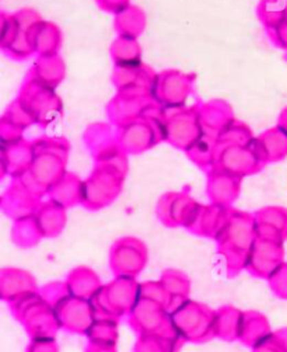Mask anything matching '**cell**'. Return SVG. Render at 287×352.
Masks as SVG:
<instances>
[{
	"mask_svg": "<svg viewBox=\"0 0 287 352\" xmlns=\"http://www.w3.org/2000/svg\"><path fill=\"white\" fill-rule=\"evenodd\" d=\"M40 20L43 16L30 8L14 13H0V50L9 59L23 62L35 55L31 44V28Z\"/></svg>",
	"mask_w": 287,
	"mask_h": 352,
	"instance_id": "cell-3",
	"label": "cell"
},
{
	"mask_svg": "<svg viewBox=\"0 0 287 352\" xmlns=\"http://www.w3.org/2000/svg\"><path fill=\"white\" fill-rule=\"evenodd\" d=\"M254 148L265 166L287 157V133L277 125L255 136Z\"/></svg>",
	"mask_w": 287,
	"mask_h": 352,
	"instance_id": "cell-28",
	"label": "cell"
},
{
	"mask_svg": "<svg viewBox=\"0 0 287 352\" xmlns=\"http://www.w3.org/2000/svg\"><path fill=\"white\" fill-rule=\"evenodd\" d=\"M271 334H272V327L264 313L257 310L244 311L240 337H238V341L242 345L254 348Z\"/></svg>",
	"mask_w": 287,
	"mask_h": 352,
	"instance_id": "cell-34",
	"label": "cell"
},
{
	"mask_svg": "<svg viewBox=\"0 0 287 352\" xmlns=\"http://www.w3.org/2000/svg\"><path fill=\"white\" fill-rule=\"evenodd\" d=\"M268 285L276 298H279L282 300H287V263H283L269 276Z\"/></svg>",
	"mask_w": 287,
	"mask_h": 352,
	"instance_id": "cell-48",
	"label": "cell"
},
{
	"mask_svg": "<svg viewBox=\"0 0 287 352\" xmlns=\"http://www.w3.org/2000/svg\"><path fill=\"white\" fill-rule=\"evenodd\" d=\"M32 292H40V287L30 271L17 267H5L0 270V299L10 303Z\"/></svg>",
	"mask_w": 287,
	"mask_h": 352,
	"instance_id": "cell-25",
	"label": "cell"
},
{
	"mask_svg": "<svg viewBox=\"0 0 287 352\" xmlns=\"http://www.w3.org/2000/svg\"><path fill=\"white\" fill-rule=\"evenodd\" d=\"M10 239L16 248L27 250V249L35 248V245H38L40 241L44 239V236L40 230L37 221H35L32 215V217L21 218L13 222V226L10 230Z\"/></svg>",
	"mask_w": 287,
	"mask_h": 352,
	"instance_id": "cell-39",
	"label": "cell"
},
{
	"mask_svg": "<svg viewBox=\"0 0 287 352\" xmlns=\"http://www.w3.org/2000/svg\"><path fill=\"white\" fill-rule=\"evenodd\" d=\"M160 283L164 285L171 299L168 307L170 314L190 299L191 279L184 271L176 268H167L160 275Z\"/></svg>",
	"mask_w": 287,
	"mask_h": 352,
	"instance_id": "cell-35",
	"label": "cell"
},
{
	"mask_svg": "<svg viewBox=\"0 0 287 352\" xmlns=\"http://www.w3.org/2000/svg\"><path fill=\"white\" fill-rule=\"evenodd\" d=\"M148 263V245L135 236L119 237L110 248L108 264L114 276L137 278L146 268Z\"/></svg>",
	"mask_w": 287,
	"mask_h": 352,
	"instance_id": "cell-10",
	"label": "cell"
},
{
	"mask_svg": "<svg viewBox=\"0 0 287 352\" xmlns=\"http://www.w3.org/2000/svg\"><path fill=\"white\" fill-rule=\"evenodd\" d=\"M258 237L283 243L287 240V208L269 205L254 212Z\"/></svg>",
	"mask_w": 287,
	"mask_h": 352,
	"instance_id": "cell-27",
	"label": "cell"
},
{
	"mask_svg": "<svg viewBox=\"0 0 287 352\" xmlns=\"http://www.w3.org/2000/svg\"><path fill=\"white\" fill-rule=\"evenodd\" d=\"M65 283L71 295L86 300H91L104 287L98 274L86 265L71 268L66 275Z\"/></svg>",
	"mask_w": 287,
	"mask_h": 352,
	"instance_id": "cell-32",
	"label": "cell"
},
{
	"mask_svg": "<svg viewBox=\"0 0 287 352\" xmlns=\"http://www.w3.org/2000/svg\"><path fill=\"white\" fill-rule=\"evenodd\" d=\"M40 294L43 295V298L45 299V302L54 309L62 299H65L67 295H71L66 283H49L47 285H44L43 288H40Z\"/></svg>",
	"mask_w": 287,
	"mask_h": 352,
	"instance_id": "cell-49",
	"label": "cell"
},
{
	"mask_svg": "<svg viewBox=\"0 0 287 352\" xmlns=\"http://www.w3.org/2000/svg\"><path fill=\"white\" fill-rule=\"evenodd\" d=\"M128 324L136 336H164L181 338L176 333L170 311L149 299L140 298L132 311L128 314Z\"/></svg>",
	"mask_w": 287,
	"mask_h": 352,
	"instance_id": "cell-9",
	"label": "cell"
},
{
	"mask_svg": "<svg viewBox=\"0 0 287 352\" xmlns=\"http://www.w3.org/2000/svg\"><path fill=\"white\" fill-rule=\"evenodd\" d=\"M277 126L287 133V107H284L282 110V113L279 114V117H277Z\"/></svg>",
	"mask_w": 287,
	"mask_h": 352,
	"instance_id": "cell-54",
	"label": "cell"
},
{
	"mask_svg": "<svg viewBox=\"0 0 287 352\" xmlns=\"http://www.w3.org/2000/svg\"><path fill=\"white\" fill-rule=\"evenodd\" d=\"M84 352H118L117 345L111 344H100V342H89L84 348Z\"/></svg>",
	"mask_w": 287,
	"mask_h": 352,
	"instance_id": "cell-53",
	"label": "cell"
},
{
	"mask_svg": "<svg viewBox=\"0 0 287 352\" xmlns=\"http://www.w3.org/2000/svg\"><path fill=\"white\" fill-rule=\"evenodd\" d=\"M258 239L254 214L230 208L229 219L216 241L218 254L225 260L229 278L238 276L249 260L251 250Z\"/></svg>",
	"mask_w": 287,
	"mask_h": 352,
	"instance_id": "cell-1",
	"label": "cell"
},
{
	"mask_svg": "<svg viewBox=\"0 0 287 352\" xmlns=\"http://www.w3.org/2000/svg\"><path fill=\"white\" fill-rule=\"evenodd\" d=\"M43 296V295H41ZM30 340H45L56 338L60 330V323L55 310L43 298L32 305L19 320Z\"/></svg>",
	"mask_w": 287,
	"mask_h": 352,
	"instance_id": "cell-20",
	"label": "cell"
},
{
	"mask_svg": "<svg viewBox=\"0 0 287 352\" xmlns=\"http://www.w3.org/2000/svg\"><path fill=\"white\" fill-rule=\"evenodd\" d=\"M25 76L56 90L66 78V63L59 54L37 56Z\"/></svg>",
	"mask_w": 287,
	"mask_h": 352,
	"instance_id": "cell-30",
	"label": "cell"
},
{
	"mask_svg": "<svg viewBox=\"0 0 287 352\" xmlns=\"http://www.w3.org/2000/svg\"><path fill=\"white\" fill-rule=\"evenodd\" d=\"M60 329L69 334L86 336L93 323L97 319V314L91 300L80 299L73 295H67L54 307Z\"/></svg>",
	"mask_w": 287,
	"mask_h": 352,
	"instance_id": "cell-16",
	"label": "cell"
},
{
	"mask_svg": "<svg viewBox=\"0 0 287 352\" xmlns=\"http://www.w3.org/2000/svg\"><path fill=\"white\" fill-rule=\"evenodd\" d=\"M118 323H119V320H117V319L97 318L86 334L89 342L117 345L118 337H119Z\"/></svg>",
	"mask_w": 287,
	"mask_h": 352,
	"instance_id": "cell-43",
	"label": "cell"
},
{
	"mask_svg": "<svg viewBox=\"0 0 287 352\" xmlns=\"http://www.w3.org/2000/svg\"><path fill=\"white\" fill-rule=\"evenodd\" d=\"M83 188L84 182L79 175L71 171H66L54 186L49 187L47 197L48 199L69 209L82 205Z\"/></svg>",
	"mask_w": 287,
	"mask_h": 352,
	"instance_id": "cell-31",
	"label": "cell"
},
{
	"mask_svg": "<svg viewBox=\"0 0 287 352\" xmlns=\"http://www.w3.org/2000/svg\"><path fill=\"white\" fill-rule=\"evenodd\" d=\"M34 144L32 140L25 138L17 140L14 144L2 146V155H0V163H2V179L9 175L10 179L30 170L34 160Z\"/></svg>",
	"mask_w": 287,
	"mask_h": 352,
	"instance_id": "cell-26",
	"label": "cell"
},
{
	"mask_svg": "<svg viewBox=\"0 0 287 352\" xmlns=\"http://www.w3.org/2000/svg\"><path fill=\"white\" fill-rule=\"evenodd\" d=\"M165 142L185 152L202 136L203 131L198 117V104L192 107L164 109Z\"/></svg>",
	"mask_w": 287,
	"mask_h": 352,
	"instance_id": "cell-11",
	"label": "cell"
},
{
	"mask_svg": "<svg viewBox=\"0 0 287 352\" xmlns=\"http://www.w3.org/2000/svg\"><path fill=\"white\" fill-rule=\"evenodd\" d=\"M254 139L255 136L251 126L237 118L218 138L220 144H240V145L253 144Z\"/></svg>",
	"mask_w": 287,
	"mask_h": 352,
	"instance_id": "cell-45",
	"label": "cell"
},
{
	"mask_svg": "<svg viewBox=\"0 0 287 352\" xmlns=\"http://www.w3.org/2000/svg\"><path fill=\"white\" fill-rule=\"evenodd\" d=\"M266 35L276 48L287 51V19L275 28L266 30Z\"/></svg>",
	"mask_w": 287,
	"mask_h": 352,
	"instance_id": "cell-50",
	"label": "cell"
},
{
	"mask_svg": "<svg viewBox=\"0 0 287 352\" xmlns=\"http://www.w3.org/2000/svg\"><path fill=\"white\" fill-rule=\"evenodd\" d=\"M157 78L156 70L141 62L132 66H114L111 82L117 93L154 97Z\"/></svg>",
	"mask_w": 287,
	"mask_h": 352,
	"instance_id": "cell-15",
	"label": "cell"
},
{
	"mask_svg": "<svg viewBox=\"0 0 287 352\" xmlns=\"http://www.w3.org/2000/svg\"><path fill=\"white\" fill-rule=\"evenodd\" d=\"M284 263L283 243L258 237L251 250L246 264V272L258 279H269V276Z\"/></svg>",
	"mask_w": 287,
	"mask_h": 352,
	"instance_id": "cell-19",
	"label": "cell"
},
{
	"mask_svg": "<svg viewBox=\"0 0 287 352\" xmlns=\"http://www.w3.org/2000/svg\"><path fill=\"white\" fill-rule=\"evenodd\" d=\"M117 138L121 149L128 156L143 155L165 142L164 107L154 101L141 118L117 128Z\"/></svg>",
	"mask_w": 287,
	"mask_h": 352,
	"instance_id": "cell-2",
	"label": "cell"
},
{
	"mask_svg": "<svg viewBox=\"0 0 287 352\" xmlns=\"http://www.w3.org/2000/svg\"><path fill=\"white\" fill-rule=\"evenodd\" d=\"M146 12L139 6L130 5L128 9L114 16V30L118 34V37L137 40L146 31Z\"/></svg>",
	"mask_w": 287,
	"mask_h": 352,
	"instance_id": "cell-36",
	"label": "cell"
},
{
	"mask_svg": "<svg viewBox=\"0 0 287 352\" xmlns=\"http://www.w3.org/2000/svg\"><path fill=\"white\" fill-rule=\"evenodd\" d=\"M218 138L202 133V136L192 144L187 151L185 155L198 168L207 173L214 167L218 156Z\"/></svg>",
	"mask_w": 287,
	"mask_h": 352,
	"instance_id": "cell-38",
	"label": "cell"
},
{
	"mask_svg": "<svg viewBox=\"0 0 287 352\" xmlns=\"http://www.w3.org/2000/svg\"><path fill=\"white\" fill-rule=\"evenodd\" d=\"M242 180L238 175L211 168L206 173V195L211 204L231 208L241 194Z\"/></svg>",
	"mask_w": 287,
	"mask_h": 352,
	"instance_id": "cell-23",
	"label": "cell"
},
{
	"mask_svg": "<svg viewBox=\"0 0 287 352\" xmlns=\"http://www.w3.org/2000/svg\"><path fill=\"white\" fill-rule=\"evenodd\" d=\"M35 124L48 128L63 118V101L55 89L25 76L17 97Z\"/></svg>",
	"mask_w": 287,
	"mask_h": 352,
	"instance_id": "cell-8",
	"label": "cell"
},
{
	"mask_svg": "<svg viewBox=\"0 0 287 352\" xmlns=\"http://www.w3.org/2000/svg\"><path fill=\"white\" fill-rule=\"evenodd\" d=\"M218 156L214 168L238 175L241 179L255 175L265 168V164L255 152L254 142L249 145H240L220 144L218 140Z\"/></svg>",
	"mask_w": 287,
	"mask_h": 352,
	"instance_id": "cell-13",
	"label": "cell"
},
{
	"mask_svg": "<svg viewBox=\"0 0 287 352\" xmlns=\"http://www.w3.org/2000/svg\"><path fill=\"white\" fill-rule=\"evenodd\" d=\"M128 173L113 163H94L84 180L82 205L90 212H97L113 205L121 195Z\"/></svg>",
	"mask_w": 287,
	"mask_h": 352,
	"instance_id": "cell-5",
	"label": "cell"
},
{
	"mask_svg": "<svg viewBox=\"0 0 287 352\" xmlns=\"http://www.w3.org/2000/svg\"><path fill=\"white\" fill-rule=\"evenodd\" d=\"M143 50L137 40L117 37L110 47V56L114 66H132L141 63Z\"/></svg>",
	"mask_w": 287,
	"mask_h": 352,
	"instance_id": "cell-40",
	"label": "cell"
},
{
	"mask_svg": "<svg viewBox=\"0 0 287 352\" xmlns=\"http://www.w3.org/2000/svg\"><path fill=\"white\" fill-rule=\"evenodd\" d=\"M83 142L94 163H108L124 152L118 144L117 128L110 122L90 124L83 133Z\"/></svg>",
	"mask_w": 287,
	"mask_h": 352,
	"instance_id": "cell-17",
	"label": "cell"
},
{
	"mask_svg": "<svg viewBox=\"0 0 287 352\" xmlns=\"http://www.w3.org/2000/svg\"><path fill=\"white\" fill-rule=\"evenodd\" d=\"M156 101L150 96L117 93L106 104V117L115 128L125 126L141 118Z\"/></svg>",
	"mask_w": 287,
	"mask_h": 352,
	"instance_id": "cell-18",
	"label": "cell"
},
{
	"mask_svg": "<svg viewBox=\"0 0 287 352\" xmlns=\"http://www.w3.org/2000/svg\"><path fill=\"white\" fill-rule=\"evenodd\" d=\"M200 202L191 197L188 190L168 191L156 205V217L165 228H187Z\"/></svg>",
	"mask_w": 287,
	"mask_h": 352,
	"instance_id": "cell-14",
	"label": "cell"
},
{
	"mask_svg": "<svg viewBox=\"0 0 287 352\" xmlns=\"http://www.w3.org/2000/svg\"><path fill=\"white\" fill-rule=\"evenodd\" d=\"M25 352H59V345L55 338L31 340Z\"/></svg>",
	"mask_w": 287,
	"mask_h": 352,
	"instance_id": "cell-52",
	"label": "cell"
},
{
	"mask_svg": "<svg viewBox=\"0 0 287 352\" xmlns=\"http://www.w3.org/2000/svg\"><path fill=\"white\" fill-rule=\"evenodd\" d=\"M187 342L183 338L164 336H137L132 352H179Z\"/></svg>",
	"mask_w": 287,
	"mask_h": 352,
	"instance_id": "cell-41",
	"label": "cell"
},
{
	"mask_svg": "<svg viewBox=\"0 0 287 352\" xmlns=\"http://www.w3.org/2000/svg\"><path fill=\"white\" fill-rule=\"evenodd\" d=\"M244 311L231 305H225L216 310L214 336L225 342L238 341Z\"/></svg>",
	"mask_w": 287,
	"mask_h": 352,
	"instance_id": "cell-37",
	"label": "cell"
},
{
	"mask_svg": "<svg viewBox=\"0 0 287 352\" xmlns=\"http://www.w3.org/2000/svg\"><path fill=\"white\" fill-rule=\"evenodd\" d=\"M32 144L35 155L30 173L44 188L49 190L67 171L70 142L65 136H38Z\"/></svg>",
	"mask_w": 287,
	"mask_h": 352,
	"instance_id": "cell-4",
	"label": "cell"
},
{
	"mask_svg": "<svg viewBox=\"0 0 287 352\" xmlns=\"http://www.w3.org/2000/svg\"><path fill=\"white\" fill-rule=\"evenodd\" d=\"M253 352H287V327L272 331L271 336L253 348Z\"/></svg>",
	"mask_w": 287,
	"mask_h": 352,
	"instance_id": "cell-47",
	"label": "cell"
},
{
	"mask_svg": "<svg viewBox=\"0 0 287 352\" xmlns=\"http://www.w3.org/2000/svg\"><path fill=\"white\" fill-rule=\"evenodd\" d=\"M31 44L37 56L59 54L63 44V34L58 24L48 20H40L31 28Z\"/></svg>",
	"mask_w": 287,
	"mask_h": 352,
	"instance_id": "cell-29",
	"label": "cell"
},
{
	"mask_svg": "<svg viewBox=\"0 0 287 352\" xmlns=\"http://www.w3.org/2000/svg\"><path fill=\"white\" fill-rule=\"evenodd\" d=\"M0 124H5L10 128H14L20 132H24L25 129H28L35 124V120L32 118V116L24 109V105L19 101V98H14L9 107L6 109V111L2 116V120H0Z\"/></svg>",
	"mask_w": 287,
	"mask_h": 352,
	"instance_id": "cell-44",
	"label": "cell"
},
{
	"mask_svg": "<svg viewBox=\"0 0 287 352\" xmlns=\"http://www.w3.org/2000/svg\"><path fill=\"white\" fill-rule=\"evenodd\" d=\"M140 298L153 300L161 306H164L167 310L170 307V295L165 291L164 285L159 280H146V283L140 284Z\"/></svg>",
	"mask_w": 287,
	"mask_h": 352,
	"instance_id": "cell-46",
	"label": "cell"
},
{
	"mask_svg": "<svg viewBox=\"0 0 287 352\" xmlns=\"http://www.w3.org/2000/svg\"><path fill=\"white\" fill-rule=\"evenodd\" d=\"M229 214L230 208H225L211 202L207 205L199 204L185 230L199 237L216 240L229 219Z\"/></svg>",
	"mask_w": 287,
	"mask_h": 352,
	"instance_id": "cell-21",
	"label": "cell"
},
{
	"mask_svg": "<svg viewBox=\"0 0 287 352\" xmlns=\"http://www.w3.org/2000/svg\"><path fill=\"white\" fill-rule=\"evenodd\" d=\"M198 117L203 133L219 138L236 120L231 104L223 98H213L198 104Z\"/></svg>",
	"mask_w": 287,
	"mask_h": 352,
	"instance_id": "cell-24",
	"label": "cell"
},
{
	"mask_svg": "<svg viewBox=\"0 0 287 352\" xmlns=\"http://www.w3.org/2000/svg\"><path fill=\"white\" fill-rule=\"evenodd\" d=\"M66 210V208L51 199L40 204L38 209L35 210L34 218L37 221L44 239H55L63 233L67 223Z\"/></svg>",
	"mask_w": 287,
	"mask_h": 352,
	"instance_id": "cell-33",
	"label": "cell"
},
{
	"mask_svg": "<svg viewBox=\"0 0 287 352\" xmlns=\"http://www.w3.org/2000/svg\"><path fill=\"white\" fill-rule=\"evenodd\" d=\"M41 202L43 198L31 192L19 179H12V183L2 195L0 206L3 214L14 222L21 218L32 217Z\"/></svg>",
	"mask_w": 287,
	"mask_h": 352,
	"instance_id": "cell-22",
	"label": "cell"
},
{
	"mask_svg": "<svg viewBox=\"0 0 287 352\" xmlns=\"http://www.w3.org/2000/svg\"><path fill=\"white\" fill-rule=\"evenodd\" d=\"M257 17L265 30L275 28L287 19V0H260Z\"/></svg>",
	"mask_w": 287,
	"mask_h": 352,
	"instance_id": "cell-42",
	"label": "cell"
},
{
	"mask_svg": "<svg viewBox=\"0 0 287 352\" xmlns=\"http://www.w3.org/2000/svg\"><path fill=\"white\" fill-rule=\"evenodd\" d=\"M171 319L176 333L185 342L202 345L216 338L214 336L216 310L205 303L188 299L171 313Z\"/></svg>",
	"mask_w": 287,
	"mask_h": 352,
	"instance_id": "cell-7",
	"label": "cell"
},
{
	"mask_svg": "<svg viewBox=\"0 0 287 352\" xmlns=\"http://www.w3.org/2000/svg\"><path fill=\"white\" fill-rule=\"evenodd\" d=\"M140 299V284L136 278L115 276L91 299L97 318L121 320Z\"/></svg>",
	"mask_w": 287,
	"mask_h": 352,
	"instance_id": "cell-6",
	"label": "cell"
},
{
	"mask_svg": "<svg viewBox=\"0 0 287 352\" xmlns=\"http://www.w3.org/2000/svg\"><path fill=\"white\" fill-rule=\"evenodd\" d=\"M95 3L100 10L114 16L124 12L132 5L130 0H95Z\"/></svg>",
	"mask_w": 287,
	"mask_h": 352,
	"instance_id": "cell-51",
	"label": "cell"
},
{
	"mask_svg": "<svg viewBox=\"0 0 287 352\" xmlns=\"http://www.w3.org/2000/svg\"><path fill=\"white\" fill-rule=\"evenodd\" d=\"M196 75L178 69H165L159 74L154 98L164 109L185 107L195 91Z\"/></svg>",
	"mask_w": 287,
	"mask_h": 352,
	"instance_id": "cell-12",
	"label": "cell"
}]
</instances>
